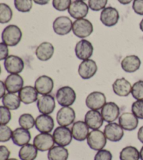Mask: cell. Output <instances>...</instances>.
Instances as JSON below:
<instances>
[{
    "label": "cell",
    "mask_w": 143,
    "mask_h": 160,
    "mask_svg": "<svg viewBox=\"0 0 143 160\" xmlns=\"http://www.w3.org/2000/svg\"><path fill=\"white\" fill-rule=\"evenodd\" d=\"M22 32L18 26L16 25H9L6 27L2 33V42L8 47H15L21 41Z\"/></svg>",
    "instance_id": "1"
},
{
    "label": "cell",
    "mask_w": 143,
    "mask_h": 160,
    "mask_svg": "<svg viewBox=\"0 0 143 160\" xmlns=\"http://www.w3.org/2000/svg\"><path fill=\"white\" fill-rule=\"evenodd\" d=\"M56 99L59 105L62 107H70L75 102L76 93L73 88L64 86L59 88L56 93Z\"/></svg>",
    "instance_id": "2"
},
{
    "label": "cell",
    "mask_w": 143,
    "mask_h": 160,
    "mask_svg": "<svg viewBox=\"0 0 143 160\" xmlns=\"http://www.w3.org/2000/svg\"><path fill=\"white\" fill-rule=\"evenodd\" d=\"M72 31L77 38L83 39L91 35L94 27L92 23L87 19H78L73 22Z\"/></svg>",
    "instance_id": "3"
},
{
    "label": "cell",
    "mask_w": 143,
    "mask_h": 160,
    "mask_svg": "<svg viewBox=\"0 0 143 160\" xmlns=\"http://www.w3.org/2000/svg\"><path fill=\"white\" fill-rule=\"evenodd\" d=\"M107 140L104 132L96 129L90 131L87 136V145L91 150L99 151L105 148L107 144Z\"/></svg>",
    "instance_id": "4"
},
{
    "label": "cell",
    "mask_w": 143,
    "mask_h": 160,
    "mask_svg": "<svg viewBox=\"0 0 143 160\" xmlns=\"http://www.w3.org/2000/svg\"><path fill=\"white\" fill-rule=\"evenodd\" d=\"M53 136L55 143L62 147H66L69 145L73 138L72 133L70 128L62 126L57 127L54 130Z\"/></svg>",
    "instance_id": "5"
},
{
    "label": "cell",
    "mask_w": 143,
    "mask_h": 160,
    "mask_svg": "<svg viewBox=\"0 0 143 160\" xmlns=\"http://www.w3.org/2000/svg\"><path fill=\"white\" fill-rule=\"evenodd\" d=\"M73 23V22L68 17L64 16H59L53 22V30L58 35H67L72 30Z\"/></svg>",
    "instance_id": "6"
},
{
    "label": "cell",
    "mask_w": 143,
    "mask_h": 160,
    "mask_svg": "<svg viewBox=\"0 0 143 160\" xmlns=\"http://www.w3.org/2000/svg\"><path fill=\"white\" fill-rule=\"evenodd\" d=\"M106 103V97L105 94L100 91H93L87 96L85 104L90 110H99L102 109Z\"/></svg>",
    "instance_id": "7"
},
{
    "label": "cell",
    "mask_w": 143,
    "mask_h": 160,
    "mask_svg": "<svg viewBox=\"0 0 143 160\" xmlns=\"http://www.w3.org/2000/svg\"><path fill=\"white\" fill-rule=\"evenodd\" d=\"M33 144L35 145L37 150L41 152L49 151L54 147L55 141L53 136L49 133H41L34 137Z\"/></svg>",
    "instance_id": "8"
},
{
    "label": "cell",
    "mask_w": 143,
    "mask_h": 160,
    "mask_svg": "<svg viewBox=\"0 0 143 160\" xmlns=\"http://www.w3.org/2000/svg\"><path fill=\"white\" fill-rule=\"evenodd\" d=\"M4 65L6 71L9 74H20L25 68L23 60L15 55L8 56L4 60Z\"/></svg>",
    "instance_id": "9"
},
{
    "label": "cell",
    "mask_w": 143,
    "mask_h": 160,
    "mask_svg": "<svg viewBox=\"0 0 143 160\" xmlns=\"http://www.w3.org/2000/svg\"><path fill=\"white\" fill-rule=\"evenodd\" d=\"M119 20V13L115 8L112 7H105L101 11L100 21L105 26L110 28L117 24Z\"/></svg>",
    "instance_id": "10"
},
{
    "label": "cell",
    "mask_w": 143,
    "mask_h": 160,
    "mask_svg": "<svg viewBox=\"0 0 143 160\" xmlns=\"http://www.w3.org/2000/svg\"><path fill=\"white\" fill-rule=\"evenodd\" d=\"M94 47L87 39H81L77 43L75 47V53L77 58L81 61L90 59L93 55Z\"/></svg>",
    "instance_id": "11"
},
{
    "label": "cell",
    "mask_w": 143,
    "mask_h": 160,
    "mask_svg": "<svg viewBox=\"0 0 143 160\" xmlns=\"http://www.w3.org/2000/svg\"><path fill=\"white\" fill-rule=\"evenodd\" d=\"M56 119L59 126L68 127L75 121L76 112L72 108L62 107L57 112Z\"/></svg>",
    "instance_id": "12"
},
{
    "label": "cell",
    "mask_w": 143,
    "mask_h": 160,
    "mask_svg": "<svg viewBox=\"0 0 143 160\" xmlns=\"http://www.w3.org/2000/svg\"><path fill=\"white\" fill-rule=\"evenodd\" d=\"M98 70L96 62L91 59L82 61L78 67V75L82 79H89L96 75Z\"/></svg>",
    "instance_id": "13"
},
{
    "label": "cell",
    "mask_w": 143,
    "mask_h": 160,
    "mask_svg": "<svg viewBox=\"0 0 143 160\" xmlns=\"http://www.w3.org/2000/svg\"><path fill=\"white\" fill-rule=\"evenodd\" d=\"M36 105L40 113L44 115H50L55 109V100L53 96L43 95L36 101Z\"/></svg>",
    "instance_id": "14"
},
{
    "label": "cell",
    "mask_w": 143,
    "mask_h": 160,
    "mask_svg": "<svg viewBox=\"0 0 143 160\" xmlns=\"http://www.w3.org/2000/svg\"><path fill=\"white\" fill-rule=\"evenodd\" d=\"M104 132L107 139L112 142L120 141L124 136L123 128L115 122L108 123L105 127Z\"/></svg>",
    "instance_id": "15"
},
{
    "label": "cell",
    "mask_w": 143,
    "mask_h": 160,
    "mask_svg": "<svg viewBox=\"0 0 143 160\" xmlns=\"http://www.w3.org/2000/svg\"><path fill=\"white\" fill-rule=\"evenodd\" d=\"M89 8V6L84 1L76 0L71 3L68 9V12L73 18L78 20L85 18V17L87 16Z\"/></svg>",
    "instance_id": "16"
},
{
    "label": "cell",
    "mask_w": 143,
    "mask_h": 160,
    "mask_svg": "<svg viewBox=\"0 0 143 160\" xmlns=\"http://www.w3.org/2000/svg\"><path fill=\"white\" fill-rule=\"evenodd\" d=\"M101 113L105 122L112 123L119 117L120 109L115 102H108L102 108Z\"/></svg>",
    "instance_id": "17"
},
{
    "label": "cell",
    "mask_w": 143,
    "mask_h": 160,
    "mask_svg": "<svg viewBox=\"0 0 143 160\" xmlns=\"http://www.w3.org/2000/svg\"><path fill=\"white\" fill-rule=\"evenodd\" d=\"M34 87L41 95H48L53 90L54 81L49 76H40L35 81Z\"/></svg>",
    "instance_id": "18"
},
{
    "label": "cell",
    "mask_w": 143,
    "mask_h": 160,
    "mask_svg": "<svg viewBox=\"0 0 143 160\" xmlns=\"http://www.w3.org/2000/svg\"><path fill=\"white\" fill-rule=\"evenodd\" d=\"M4 83L8 93L20 92L24 87V79L19 74H10L6 78Z\"/></svg>",
    "instance_id": "19"
},
{
    "label": "cell",
    "mask_w": 143,
    "mask_h": 160,
    "mask_svg": "<svg viewBox=\"0 0 143 160\" xmlns=\"http://www.w3.org/2000/svg\"><path fill=\"white\" fill-rule=\"evenodd\" d=\"M55 122L53 118L49 115H39L36 119L35 127L41 133H50L53 130Z\"/></svg>",
    "instance_id": "20"
},
{
    "label": "cell",
    "mask_w": 143,
    "mask_h": 160,
    "mask_svg": "<svg viewBox=\"0 0 143 160\" xmlns=\"http://www.w3.org/2000/svg\"><path fill=\"white\" fill-rule=\"evenodd\" d=\"M85 122L88 127L92 130L99 129L104 124V118L101 113L98 110H90L86 113L85 116Z\"/></svg>",
    "instance_id": "21"
},
{
    "label": "cell",
    "mask_w": 143,
    "mask_h": 160,
    "mask_svg": "<svg viewBox=\"0 0 143 160\" xmlns=\"http://www.w3.org/2000/svg\"><path fill=\"white\" fill-rule=\"evenodd\" d=\"M90 128L86 124L85 122L78 121L74 123L71 127L73 138L78 141H84L87 138L90 133Z\"/></svg>",
    "instance_id": "22"
},
{
    "label": "cell",
    "mask_w": 143,
    "mask_h": 160,
    "mask_svg": "<svg viewBox=\"0 0 143 160\" xmlns=\"http://www.w3.org/2000/svg\"><path fill=\"white\" fill-rule=\"evenodd\" d=\"M138 118L131 112H124L119 118V124L123 129L132 131L138 126Z\"/></svg>",
    "instance_id": "23"
},
{
    "label": "cell",
    "mask_w": 143,
    "mask_h": 160,
    "mask_svg": "<svg viewBox=\"0 0 143 160\" xmlns=\"http://www.w3.org/2000/svg\"><path fill=\"white\" fill-rule=\"evenodd\" d=\"M54 52H55L54 46L50 42H44L37 47L35 53L39 61H48L52 58Z\"/></svg>",
    "instance_id": "24"
},
{
    "label": "cell",
    "mask_w": 143,
    "mask_h": 160,
    "mask_svg": "<svg viewBox=\"0 0 143 160\" xmlns=\"http://www.w3.org/2000/svg\"><path fill=\"white\" fill-rule=\"evenodd\" d=\"M141 61L138 56L130 55L126 56L121 62V67L124 72L133 73L138 70L141 68Z\"/></svg>",
    "instance_id": "25"
},
{
    "label": "cell",
    "mask_w": 143,
    "mask_h": 160,
    "mask_svg": "<svg viewBox=\"0 0 143 160\" xmlns=\"http://www.w3.org/2000/svg\"><path fill=\"white\" fill-rule=\"evenodd\" d=\"M132 86L125 78L116 79L113 84V90L116 95L121 97H127L131 93Z\"/></svg>",
    "instance_id": "26"
},
{
    "label": "cell",
    "mask_w": 143,
    "mask_h": 160,
    "mask_svg": "<svg viewBox=\"0 0 143 160\" xmlns=\"http://www.w3.org/2000/svg\"><path fill=\"white\" fill-rule=\"evenodd\" d=\"M39 93L35 87L31 86H26L20 91L18 96L21 101L25 105H29L38 101Z\"/></svg>",
    "instance_id": "27"
},
{
    "label": "cell",
    "mask_w": 143,
    "mask_h": 160,
    "mask_svg": "<svg viewBox=\"0 0 143 160\" xmlns=\"http://www.w3.org/2000/svg\"><path fill=\"white\" fill-rule=\"evenodd\" d=\"M31 140V133L29 130L22 127L17 128L13 131L12 141L17 146L22 147L28 144Z\"/></svg>",
    "instance_id": "28"
},
{
    "label": "cell",
    "mask_w": 143,
    "mask_h": 160,
    "mask_svg": "<svg viewBox=\"0 0 143 160\" xmlns=\"http://www.w3.org/2000/svg\"><path fill=\"white\" fill-rule=\"evenodd\" d=\"M38 155V150L34 144L28 143L22 146L18 156L21 160H35Z\"/></svg>",
    "instance_id": "29"
},
{
    "label": "cell",
    "mask_w": 143,
    "mask_h": 160,
    "mask_svg": "<svg viewBox=\"0 0 143 160\" xmlns=\"http://www.w3.org/2000/svg\"><path fill=\"white\" fill-rule=\"evenodd\" d=\"M2 102L3 105L10 110H18L21 106V103L19 96L12 93H6L4 96L2 98Z\"/></svg>",
    "instance_id": "30"
},
{
    "label": "cell",
    "mask_w": 143,
    "mask_h": 160,
    "mask_svg": "<svg viewBox=\"0 0 143 160\" xmlns=\"http://www.w3.org/2000/svg\"><path fill=\"white\" fill-rule=\"evenodd\" d=\"M68 158V151L64 147L54 146L48 151V160H67Z\"/></svg>",
    "instance_id": "31"
},
{
    "label": "cell",
    "mask_w": 143,
    "mask_h": 160,
    "mask_svg": "<svg viewBox=\"0 0 143 160\" xmlns=\"http://www.w3.org/2000/svg\"><path fill=\"white\" fill-rule=\"evenodd\" d=\"M140 159V152L136 147L131 145L124 148L119 153L120 160H139Z\"/></svg>",
    "instance_id": "32"
},
{
    "label": "cell",
    "mask_w": 143,
    "mask_h": 160,
    "mask_svg": "<svg viewBox=\"0 0 143 160\" xmlns=\"http://www.w3.org/2000/svg\"><path fill=\"white\" fill-rule=\"evenodd\" d=\"M13 18V11L7 4H0V22L2 24L8 23Z\"/></svg>",
    "instance_id": "33"
},
{
    "label": "cell",
    "mask_w": 143,
    "mask_h": 160,
    "mask_svg": "<svg viewBox=\"0 0 143 160\" xmlns=\"http://www.w3.org/2000/svg\"><path fill=\"white\" fill-rule=\"evenodd\" d=\"M36 119H34V117L31 114L25 113L22 114L18 119L19 125L22 128H25V129H31L34 126H35Z\"/></svg>",
    "instance_id": "34"
},
{
    "label": "cell",
    "mask_w": 143,
    "mask_h": 160,
    "mask_svg": "<svg viewBox=\"0 0 143 160\" xmlns=\"http://www.w3.org/2000/svg\"><path fill=\"white\" fill-rule=\"evenodd\" d=\"M32 1L33 0H14V6L19 12H30L32 8Z\"/></svg>",
    "instance_id": "35"
},
{
    "label": "cell",
    "mask_w": 143,
    "mask_h": 160,
    "mask_svg": "<svg viewBox=\"0 0 143 160\" xmlns=\"http://www.w3.org/2000/svg\"><path fill=\"white\" fill-rule=\"evenodd\" d=\"M131 94L136 100H143V80L134 83L131 89Z\"/></svg>",
    "instance_id": "36"
},
{
    "label": "cell",
    "mask_w": 143,
    "mask_h": 160,
    "mask_svg": "<svg viewBox=\"0 0 143 160\" xmlns=\"http://www.w3.org/2000/svg\"><path fill=\"white\" fill-rule=\"evenodd\" d=\"M13 131L7 125H0V142H8L12 139Z\"/></svg>",
    "instance_id": "37"
},
{
    "label": "cell",
    "mask_w": 143,
    "mask_h": 160,
    "mask_svg": "<svg viewBox=\"0 0 143 160\" xmlns=\"http://www.w3.org/2000/svg\"><path fill=\"white\" fill-rule=\"evenodd\" d=\"M108 4V0H89V8L93 11L104 10Z\"/></svg>",
    "instance_id": "38"
},
{
    "label": "cell",
    "mask_w": 143,
    "mask_h": 160,
    "mask_svg": "<svg viewBox=\"0 0 143 160\" xmlns=\"http://www.w3.org/2000/svg\"><path fill=\"white\" fill-rule=\"evenodd\" d=\"M131 111L140 119H143V100H138L133 102Z\"/></svg>",
    "instance_id": "39"
},
{
    "label": "cell",
    "mask_w": 143,
    "mask_h": 160,
    "mask_svg": "<svg viewBox=\"0 0 143 160\" xmlns=\"http://www.w3.org/2000/svg\"><path fill=\"white\" fill-rule=\"evenodd\" d=\"M71 0H53V6L58 11H65L71 4Z\"/></svg>",
    "instance_id": "40"
},
{
    "label": "cell",
    "mask_w": 143,
    "mask_h": 160,
    "mask_svg": "<svg viewBox=\"0 0 143 160\" xmlns=\"http://www.w3.org/2000/svg\"><path fill=\"white\" fill-rule=\"evenodd\" d=\"M0 125H7L11 119V113L10 110L2 105L0 107Z\"/></svg>",
    "instance_id": "41"
},
{
    "label": "cell",
    "mask_w": 143,
    "mask_h": 160,
    "mask_svg": "<svg viewBox=\"0 0 143 160\" xmlns=\"http://www.w3.org/2000/svg\"><path fill=\"white\" fill-rule=\"evenodd\" d=\"M94 160H113V155L110 151L102 149L97 152Z\"/></svg>",
    "instance_id": "42"
},
{
    "label": "cell",
    "mask_w": 143,
    "mask_h": 160,
    "mask_svg": "<svg viewBox=\"0 0 143 160\" xmlns=\"http://www.w3.org/2000/svg\"><path fill=\"white\" fill-rule=\"evenodd\" d=\"M132 8L136 14L143 16V0H133Z\"/></svg>",
    "instance_id": "43"
},
{
    "label": "cell",
    "mask_w": 143,
    "mask_h": 160,
    "mask_svg": "<svg viewBox=\"0 0 143 160\" xmlns=\"http://www.w3.org/2000/svg\"><path fill=\"white\" fill-rule=\"evenodd\" d=\"M8 46L4 42L0 43V60L4 61L8 56Z\"/></svg>",
    "instance_id": "44"
},
{
    "label": "cell",
    "mask_w": 143,
    "mask_h": 160,
    "mask_svg": "<svg viewBox=\"0 0 143 160\" xmlns=\"http://www.w3.org/2000/svg\"><path fill=\"white\" fill-rule=\"evenodd\" d=\"M10 151L4 145L0 146V160H8L10 156Z\"/></svg>",
    "instance_id": "45"
},
{
    "label": "cell",
    "mask_w": 143,
    "mask_h": 160,
    "mask_svg": "<svg viewBox=\"0 0 143 160\" xmlns=\"http://www.w3.org/2000/svg\"><path fill=\"white\" fill-rule=\"evenodd\" d=\"M0 90H1L0 91V98H2L6 94V90H7L5 83L2 81H0Z\"/></svg>",
    "instance_id": "46"
},
{
    "label": "cell",
    "mask_w": 143,
    "mask_h": 160,
    "mask_svg": "<svg viewBox=\"0 0 143 160\" xmlns=\"http://www.w3.org/2000/svg\"><path fill=\"white\" fill-rule=\"evenodd\" d=\"M138 139L140 141V142H142L143 144V126L139 128L138 131Z\"/></svg>",
    "instance_id": "47"
},
{
    "label": "cell",
    "mask_w": 143,
    "mask_h": 160,
    "mask_svg": "<svg viewBox=\"0 0 143 160\" xmlns=\"http://www.w3.org/2000/svg\"><path fill=\"white\" fill-rule=\"evenodd\" d=\"M33 1L36 4L43 6V5L48 4V3L50 2V0H33Z\"/></svg>",
    "instance_id": "48"
},
{
    "label": "cell",
    "mask_w": 143,
    "mask_h": 160,
    "mask_svg": "<svg viewBox=\"0 0 143 160\" xmlns=\"http://www.w3.org/2000/svg\"><path fill=\"white\" fill-rule=\"evenodd\" d=\"M117 1H118L121 4L127 5V4H129L133 0H117Z\"/></svg>",
    "instance_id": "49"
},
{
    "label": "cell",
    "mask_w": 143,
    "mask_h": 160,
    "mask_svg": "<svg viewBox=\"0 0 143 160\" xmlns=\"http://www.w3.org/2000/svg\"><path fill=\"white\" fill-rule=\"evenodd\" d=\"M139 26H140V29H141V30L143 32V18L142 19V21H141V22H140Z\"/></svg>",
    "instance_id": "50"
},
{
    "label": "cell",
    "mask_w": 143,
    "mask_h": 160,
    "mask_svg": "<svg viewBox=\"0 0 143 160\" xmlns=\"http://www.w3.org/2000/svg\"><path fill=\"white\" fill-rule=\"evenodd\" d=\"M140 156H141V159L143 160V146L141 148V151H140Z\"/></svg>",
    "instance_id": "51"
},
{
    "label": "cell",
    "mask_w": 143,
    "mask_h": 160,
    "mask_svg": "<svg viewBox=\"0 0 143 160\" xmlns=\"http://www.w3.org/2000/svg\"><path fill=\"white\" fill-rule=\"evenodd\" d=\"M8 160H18V159H15V158H11V159H8Z\"/></svg>",
    "instance_id": "52"
},
{
    "label": "cell",
    "mask_w": 143,
    "mask_h": 160,
    "mask_svg": "<svg viewBox=\"0 0 143 160\" xmlns=\"http://www.w3.org/2000/svg\"><path fill=\"white\" fill-rule=\"evenodd\" d=\"M80 1H85V0H80Z\"/></svg>",
    "instance_id": "53"
}]
</instances>
